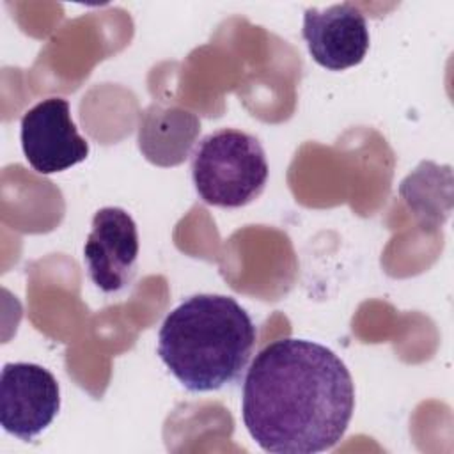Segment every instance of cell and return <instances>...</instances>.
<instances>
[{
	"mask_svg": "<svg viewBox=\"0 0 454 454\" xmlns=\"http://www.w3.org/2000/svg\"><path fill=\"white\" fill-rule=\"evenodd\" d=\"M353 411V378L346 364L319 342L273 340L247 369L241 417L266 452L330 450L342 440Z\"/></svg>",
	"mask_w": 454,
	"mask_h": 454,
	"instance_id": "obj_1",
	"label": "cell"
},
{
	"mask_svg": "<svg viewBox=\"0 0 454 454\" xmlns=\"http://www.w3.org/2000/svg\"><path fill=\"white\" fill-rule=\"evenodd\" d=\"M257 339L250 314L225 294H193L167 314L158 355L190 392H211L239 380Z\"/></svg>",
	"mask_w": 454,
	"mask_h": 454,
	"instance_id": "obj_2",
	"label": "cell"
},
{
	"mask_svg": "<svg viewBox=\"0 0 454 454\" xmlns=\"http://www.w3.org/2000/svg\"><path fill=\"white\" fill-rule=\"evenodd\" d=\"M266 153L254 135L222 128L206 135L192 156L199 197L215 207L236 209L255 200L268 181Z\"/></svg>",
	"mask_w": 454,
	"mask_h": 454,
	"instance_id": "obj_3",
	"label": "cell"
},
{
	"mask_svg": "<svg viewBox=\"0 0 454 454\" xmlns=\"http://www.w3.org/2000/svg\"><path fill=\"white\" fill-rule=\"evenodd\" d=\"M60 410V387L57 378L43 365L9 362L0 374V424L30 442L41 434Z\"/></svg>",
	"mask_w": 454,
	"mask_h": 454,
	"instance_id": "obj_4",
	"label": "cell"
},
{
	"mask_svg": "<svg viewBox=\"0 0 454 454\" xmlns=\"http://www.w3.org/2000/svg\"><path fill=\"white\" fill-rule=\"evenodd\" d=\"M21 149L39 174L71 168L89 156V142L78 133L67 99L46 98L21 117Z\"/></svg>",
	"mask_w": 454,
	"mask_h": 454,
	"instance_id": "obj_5",
	"label": "cell"
},
{
	"mask_svg": "<svg viewBox=\"0 0 454 454\" xmlns=\"http://www.w3.org/2000/svg\"><path fill=\"white\" fill-rule=\"evenodd\" d=\"M138 231L122 207L108 206L96 211L83 245V261L92 284L106 293L128 287L137 273Z\"/></svg>",
	"mask_w": 454,
	"mask_h": 454,
	"instance_id": "obj_6",
	"label": "cell"
},
{
	"mask_svg": "<svg viewBox=\"0 0 454 454\" xmlns=\"http://www.w3.org/2000/svg\"><path fill=\"white\" fill-rule=\"evenodd\" d=\"M301 35L314 62L330 71L360 64L369 50L367 20L351 2L305 9Z\"/></svg>",
	"mask_w": 454,
	"mask_h": 454,
	"instance_id": "obj_7",
	"label": "cell"
}]
</instances>
